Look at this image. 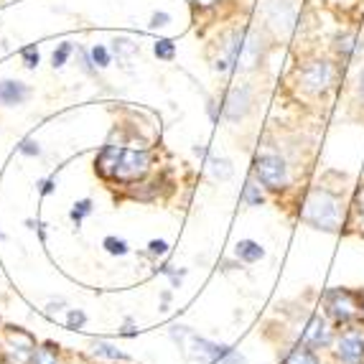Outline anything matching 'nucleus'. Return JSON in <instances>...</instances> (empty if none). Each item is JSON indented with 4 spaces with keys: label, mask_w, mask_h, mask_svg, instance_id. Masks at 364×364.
Returning <instances> with one entry per match:
<instances>
[{
    "label": "nucleus",
    "mask_w": 364,
    "mask_h": 364,
    "mask_svg": "<svg viewBox=\"0 0 364 364\" xmlns=\"http://www.w3.org/2000/svg\"><path fill=\"white\" fill-rule=\"evenodd\" d=\"M168 23H171V13L158 11L151 16V28H164V26H168Z\"/></svg>",
    "instance_id": "obj_32"
},
{
    "label": "nucleus",
    "mask_w": 364,
    "mask_h": 364,
    "mask_svg": "<svg viewBox=\"0 0 364 364\" xmlns=\"http://www.w3.org/2000/svg\"><path fill=\"white\" fill-rule=\"evenodd\" d=\"M235 257L240 262L252 265V262H260L262 257H265V247H262L260 242H255V240H240V242L235 245Z\"/></svg>",
    "instance_id": "obj_17"
},
{
    "label": "nucleus",
    "mask_w": 364,
    "mask_h": 364,
    "mask_svg": "<svg viewBox=\"0 0 364 364\" xmlns=\"http://www.w3.org/2000/svg\"><path fill=\"white\" fill-rule=\"evenodd\" d=\"M6 344H3V364H31L36 354V339L18 326L6 328Z\"/></svg>",
    "instance_id": "obj_10"
},
{
    "label": "nucleus",
    "mask_w": 364,
    "mask_h": 364,
    "mask_svg": "<svg viewBox=\"0 0 364 364\" xmlns=\"http://www.w3.org/2000/svg\"><path fill=\"white\" fill-rule=\"evenodd\" d=\"M90 56L97 69H107L109 64H112V51H109L107 46H102V43H95L90 49Z\"/></svg>",
    "instance_id": "obj_24"
},
{
    "label": "nucleus",
    "mask_w": 364,
    "mask_h": 364,
    "mask_svg": "<svg viewBox=\"0 0 364 364\" xmlns=\"http://www.w3.org/2000/svg\"><path fill=\"white\" fill-rule=\"evenodd\" d=\"M92 354L95 357H102V359H112V362H128V354H122L115 344H109V341H95L92 344Z\"/></svg>",
    "instance_id": "obj_20"
},
{
    "label": "nucleus",
    "mask_w": 364,
    "mask_h": 364,
    "mask_svg": "<svg viewBox=\"0 0 364 364\" xmlns=\"http://www.w3.org/2000/svg\"><path fill=\"white\" fill-rule=\"evenodd\" d=\"M298 87L311 97H323L339 82V64L331 59H309L296 69Z\"/></svg>",
    "instance_id": "obj_6"
},
{
    "label": "nucleus",
    "mask_w": 364,
    "mask_h": 364,
    "mask_svg": "<svg viewBox=\"0 0 364 364\" xmlns=\"http://www.w3.org/2000/svg\"><path fill=\"white\" fill-rule=\"evenodd\" d=\"M153 54L161 61H173L176 59V43L171 41V38H158V41L153 43Z\"/></svg>",
    "instance_id": "obj_23"
},
{
    "label": "nucleus",
    "mask_w": 364,
    "mask_h": 364,
    "mask_svg": "<svg viewBox=\"0 0 364 364\" xmlns=\"http://www.w3.org/2000/svg\"><path fill=\"white\" fill-rule=\"evenodd\" d=\"M31 97L28 85L18 79H3L0 82V107H18Z\"/></svg>",
    "instance_id": "obj_13"
},
{
    "label": "nucleus",
    "mask_w": 364,
    "mask_h": 364,
    "mask_svg": "<svg viewBox=\"0 0 364 364\" xmlns=\"http://www.w3.org/2000/svg\"><path fill=\"white\" fill-rule=\"evenodd\" d=\"M357 95H359V102L364 105V67L359 72V79H357Z\"/></svg>",
    "instance_id": "obj_35"
},
{
    "label": "nucleus",
    "mask_w": 364,
    "mask_h": 364,
    "mask_svg": "<svg viewBox=\"0 0 364 364\" xmlns=\"http://www.w3.org/2000/svg\"><path fill=\"white\" fill-rule=\"evenodd\" d=\"M102 247L107 250L109 255H115V257H122V255H128V242L125 240H120V237H105V242Z\"/></svg>",
    "instance_id": "obj_26"
},
{
    "label": "nucleus",
    "mask_w": 364,
    "mask_h": 364,
    "mask_svg": "<svg viewBox=\"0 0 364 364\" xmlns=\"http://www.w3.org/2000/svg\"><path fill=\"white\" fill-rule=\"evenodd\" d=\"M326 352L331 364H364V321L336 328Z\"/></svg>",
    "instance_id": "obj_8"
},
{
    "label": "nucleus",
    "mask_w": 364,
    "mask_h": 364,
    "mask_svg": "<svg viewBox=\"0 0 364 364\" xmlns=\"http://www.w3.org/2000/svg\"><path fill=\"white\" fill-rule=\"evenodd\" d=\"M267 43L260 31L240 26L222 33L217 41V56H214V72L219 74H247L255 72L265 61Z\"/></svg>",
    "instance_id": "obj_1"
},
{
    "label": "nucleus",
    "mask_w": 364,
    "mask_h": 364,
    "mask_svg": "<svg viewBox=\"0 0 364 364\" xmlns=\"http://www.w3.org/2000/svg\"><path fill=\"white\" fill-rule=\"evenodd\" d=\"M280 364H326V362H323L321 352H316V349H311V346L298 344L296 341V344L286 349Z\"/></svg>",
    "instance_id": "obj_15"
},
{
    "label": "nucleus",
    "mask_w": 364,
    "mask_h": 364,
    "mask_svg": "<svg viewBox=\"0 0 364 364\" xmlns=\"http://www.w3.org/2000/svg\"><path fill=\"white\" fill-rule=\"evenodd\" d=\"M79 67H82V72H87V74H97V67H95V61H92V56H90V51L87 49H79Z\"/></svg>",
    "instance_id": "obj_31"
},
{
    "label": "nucleus",
    "mask_w": 364,
    "mask_h": 364,
    "mask_svg": "<svg viewBox=\"0 0 364 364\" xmlns=\"http://www.w3.org/2000/svg\"><path fill=\"white\" fill-rule=\"evenodd\" d=\"M321 311L328 321L339 326H349L364 318V291L354 288H326L321 293Z\"/></svg>",
    "instance_id": "obj_5"
},
{
    "label": "nucleus",
    "mask_w": 364,
    "mask_h": 364,
    "mask_svg": "<svg viewBox=\"0 0 364 364\" xmlns=\"http://www.w3.org/2000/svg\"><path fill=\"white\" fill-rule=\"evenodd\" d=\"M196 156H204L207 158V171L209 176L214 178V181H227V178H232V173H235V168H232V161L225 156H214V153H209L207 148H194Z\"/></svg>",
    "instance_id": "obj_14"
},
{
    "label": "nucleus",
    "mask_w": 364,
    "mask_h": 364,
    "mask_svg": "<svg viewBox=\"0 0 364 364\" xmlns=\"http://www.w3.org/2000/svg\"><path fill=\"white\" fill-rule=\"evenodd\" d=\"M334 334H336V326L323 316V311H314V314H309V318L301 323L296 341L298 344L311 346L316 352H326L328 346H331Z\"/></svg>",
    "instance_id": "obj_9"
},
{
    "label": "nucleus",
    "mask_w": 364,
    "mask_h": 364,
    "mask_svg": "<svg viewBox=\"0 0 364 364\" xmlns=\"http://www.w3.org/2000/svg\"><path fill=\"white\" fill-rule=\"evenodd\" d=\"M240 199H242L245 207H262V204H265V199H267L265 186H262L260 181H255V178H250V181L245 183Z\"/></svg>",
    "instance_id": "obj_18"
},
{
    "label": "nucleus",
    "mask_w": 364,
    "mask_h": 364,
    "mask_svg": "<svg viewBox=\"0 0 364 364\" xmlns=\"http://www.w3.org/2000/svg\"><path fill=\"white\" fill-rule=\"evenodd\" d=\"M31 364H61L59 346H54V344L36 346V354H33V362Z\"/></svg>",
    "instance_id": "obj_21"
},
{
    "label": "nucleus",
    "mask_w": 364,
    "mask_h": 364,
    "mask_svg": "<svg viewBox=\"0 0 364 364\" xmlns=\"http://www.w3.org/2000/svg\"><path fill=\"white\" fill-rule=\"evenodd\" d=\"M336 54H339L341 61H352L354 54H357V36L354 33H341V36H336V43H334Z\"/></svg>",
    "instance_id": "obj_19"
},
{
    "label": "nucleus",
    "mask_w": 364,
    "mask_h": 364,
    "mask_svg": "<svg viewBox=\"0 0 364 364\" xmlns=\"http://www.w3.org/2000/svg\"><path fill=\"white\" fill-rule=\"evenodd\" d=\"M362 321H364V318H362Z\"/></svg>",
    "instance_id": "obj_38"
},
{
    "label": "nucleus",
    "mask_w": 364,
    "mask_h": 364,
    "mask_svg": "<svg viewBox=\"0 0 364 364\" xmlns=\"http://www.w3.org/2000/svg\"><path fill=\"white\" fill-rule=\"evenodd\" d=\"M222 0H191V6L196 8V11H209V8H217Z\"/></svg>",
    "instance_id": "obj_34"
},
{
    "label": "nucleus",
    "mask_w": 364,
    "mask_h": 364,
    "mask_svg": "<svg viewBox=\"0 0 364 364\" xmlns=\"http://www.w3.org/2000/svg\"><path fill=\"white\" fill-rule=\"evenodd\" d=\"M301 222L318 232H341L349 219V204L339 188L318 183L301 201Z\"/></svg>",
    "instance_id": "obj_2"
},
{
    "label": "nucleus",
    "mask_w": 364,
    "mask_h": 364,
    "mask_svg": "<svg viewBox=\"0 0 364 364\" xmlns=\"http://www.w3.org/2000/svg\"><path fill=\"white\" fill-rule=\"evenodd\" d=\"M252 176L255 181H260L265 186V191H273V194H286L291 188V166L278 151H262L255 156V164H252Z\"/></svg>",
    "instance_id": "obj_7"
},
{
    "label": "nucleus",
    "mask_w": 364,
    "mask_h": 364,
    "mask_svg": "<svg viewBox=\"0 0 364 364\" xmlns=\"http://www.w3.org/2000/svg\"><path fill=\"white\" fill-rule=\"evenodd\" d=\"M222 107H219V115L225 117L227 122H240L247 117V112L252 109V87L250 85H237L222 100Z\"/></svg>",
    "instance_id": "obj_11"
},
{
    "label": "nucleus",
    "mask_w": 364,
    "mask_h": 364,
    "mask_svg": "<svg viewBox=\"0 0 364 364\" xmlns=\"http://www.w3.org/2000/svg\"><path fill=\"white\" fill-rule=\"evenodd\" d=\"M90 214H92V199H82L72 207L69 217H72L74 225H82V222H85V217H90Z\"/></svg>",
    "instance_id": "obj_27"
},
{
    "label": "nucleus",
    "mask_w": 364,
    "mask_h": 364,
    "mask_svg": "<svg viewBox=\"0 0 364 364\" xmlns=\"http://www.w3.org/2000/svg\"><path fill=\"white\" fill-rule=\"evenodd\" d=\"M267 21L278 33H291L296 26V6L291 0H270L267 3Z\"/></svg>",
    "instance_id": "obj_12"
},
{
    "label": "nucleus",
    "mask_w": 364,
    "mask_h": 364,
    "mask_svg": "<svg viewBox=\"0 0 364 364\" xmlns=\"http://www.w3.org/2000/svg\"><path fill=\"white\" fill-rule=\"evenodd\" d=\"M109 51H112L117 59H133V56L138 54V43H133L130 38H115Z\"/></svg>",
    "instance_id": "obj_22"
},
{
    "label": "nucleus",
    "mask_w": 364,
    "mask_h": 364,
    "mask_svg": "<svg viewBox=\"0 0 364 364\" xmlns=\"http://www.w3.org/2000/svg\"><path fill=\"white\" fill-rule=\"evenodd\" d=\"M72 51H74V46L69 41L59 43V46L54 49V54H51V67H54V69L64 67V64L69 61V56H72Z\"/></svg>",
    "instance_id": "obj_25"
},
{
    "label": "nucleus",
    "mask_w": 364,
    "mask_h": 364,
    "mask_svg": "<svg viewBox=\"0 0 364 364\" xmlns=\"http://www.w3.org/2000/svg\"><path fill=\"white\" fill-rule=\"evenodd\" d=\"M18 153H23V156H28V158H36V156H41V146H38L33 138H26V140H21Z\"/></svg>",
    "instance_id": "obj_29"
},
{
    "label": "nucleus",
    "mask_w": 364,
    "mask_h": 364,
    "mask_svg": "<svg viewBox=\"0 0 364 364\" xmlns=\"http://www.w3.org/2000/svg\"><path fill=\"white\" fill-rule=\"evenodd\" d=\"M67 323H69V328H82L87 323V314L79 309H72L67 314Z\"/></svg>",
    "instance_id": "obj_30"
},
{
    "label": "nucleus",
    "mask_w": 364,
    "mask_h": 364,
    "mask_svg": "<svg viewBox=\"0 0 364 364\" xmlns=\"http://www.w3.org/2000/svg\"><path fill=\"white\" fill-rule=\"evenodd\" d=\"M151 164H153V156L148 148H122L109 143L95 158V171H97L105 181L135 183L148 176Z\"/></svg>",
    "instance_id": "obj_3"
},
{
    "label": "nucleus",
    "mask_w": 364,
    "mask_h": 364,
    "mask_svg": "<svg viewBox=\"0 0 364 364\" xmlns=\"http://www.w3.org/2000/svg\"><path fill=\"white\" fill-rule=\"evenodd\" d=\"M0 237H3V235H0Z\"/></svg>",
    "instance_id": "obj_37"
},
{
    "label": "nucleus",
    "mask_w": 364,
    "mask_h": 364,
    "mask_svg": "<svg viewBox=\"0 0 364 364\" xmlns=\"http://www.w3.org/2000/svg\"><path fill=\"white\" fill-rule=\"evenodd\" d=\"M171 339L176 341L178 349L183 352V357L199 364H247V359L240 352H235L232 346L217 344L212 339L194 334L188 326H171Z\"/></svg>",
    "instance_id": "obj_4"
},
{
    "label": "nucleus",
    "mask_w": 364,
    "mask_h": 364,
    "mask_svg": "<svg viewBox=\"0 0 364 364\" xmlns=\"http://www.w3.org/2000/svg\"><path fill=\"white\" fill-rule=\"evenodd\" d=\"M51 191H54V178H46V181L41 183V194H43V196H49Z\"/></svg>",
    "instance_id": "obj_36"
},
{
    "label": "nucleus",
    "mask_w": 364,
    "mask_h": 364,
    "mask_svg": "<svg viewBox=\"0 0 364 364\" xmlns=\"http://www.w3.org/2000/svg\"><path fill=\"white\" fill-rule=\"evenodd\" d=\"M346 227H354V232L364 237V183H359V188L354 191V196H352Z\"/></svg>",
    "instance_id": "obj_16"
},
{
    "label": "nucleus",
    "mask_w": 364,
    "mask_h": 364,
    "mask_svg": "<svg viewBox=\"0 0 364 364\" xmlns=\"http://www.w3.org/2000/svg\"><path fill=\"white\" fill-rule=\"evenodd\" d=\"M148 252H151V255H166V252H168V242H166V240H151V245H148Z\"/></svg>",
    "instance_id": "obj_33"
},
{
    "label": "nucleus",
    "mask_w": 364,
    "mask_h": 364,
    "mask_svg": "<svg viewBox=\"0 0 364 364\" xmlns=\"http://www.w3.org/2000/svg\"><path fill=\"white\" fill-rule=\"evenodd\" d=\"M21 61H23L26 69H36L38 61H41V56H38L36 46H26V49H21Z\"/></svg>",
    "instance_id": "obj_28"
}]
</instances>
